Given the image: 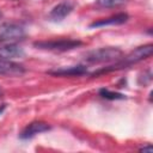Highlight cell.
<instances>
[{"label": "cell", "mask_w": 153, "mask_h": 153, "mask_svg": "<svg viewBox=\"0 0 153 153\" xmlns=\"http://www.w3.org/2000/svg\"><path fill=\"white\" fill-rule=\"evenodd\" d=\"M123 56V53L118 48H100L92 50L86 54L85 59L86 61L91 63H103V62H111V61H118Z\"/></svg>", "instance_id": "1"}, {"label": "cell", "mask_w": 153, "mask_h": 153, "mask_svg": "<svg viewBox=\"0 0 153 153\" xmlns=\"http://www.w3.org/2000/svg\"><path fill=\"white\" fill-rule=\"evenodd\" d=\"M33 45L38 49L50 50V51H67L81 45L80 41L75 39H53V41H38Z\"/></svg>", "instance_id": "2"}, {"label": "cell", "mask_w": 153, "mask_h": 153, "mask_svg": "<svg viewBox=\"0 0 153 153\" xmlns=\"http://www.w3.org/2000/svg\"><path fill=\"white\" fill-rule=\"evenodd\" d=\"M25 36L24 29L14 23H2L0 25V41L12 42L22 39Z\"/></svg>", "instance_id": "3"}, {"label": "cell", "mask_w": 153, "mask_h": 153, "mask_svg": "<svg viewBox=\"0 0 153 153\" xmlns=\"http://www.w3.org/2000/svg\"><path fill=\"white\" fill-rule=\"evenodd\" d=\"M24 72H25V68L22 65L16 63V62L10 61V60L0 59V75L18 76V75L24 74Z\"/></svg>", "instance_id": "4"}, {"label": "cell", "mask_w": 153, "mask_h": 153, "mask_svg": "<svg viewBox=\"0 0 153 153\" xmlns=\"http://www.w3.org/2000/svg\"><path fill=\"white\" fill-rule=\"evenodd\" d=\"M50 129V126L45 122H41V121H36V122H31L30 124H27L25 127V129L22 131L20 137L22 139H30L33 137L35 135L43 133V131H48Z\"/></svg>", "instance_id": "5"}, {"label": "cell", "mask_w": 153, "mask_h": 153, "mask_svg": "<svg viewBox=\"0 0 153 153\" xmlns=\"http://www.w3.org/2000/svg\"><path fill=\"white\" fill-rule=\"evenodd\" d=\"M87 72V68L85 66H72V67H63V68H57L53 71H48L47 73L50 75L55 76H72V75H82Z\"/></svg>", "instance_id": "6"}, {"label": "cell", "mask_w": 153, "mask_h": 153, "mask_svg": "<svg viewBox=\"0 0 153 153\" xmlns=\"http://www.w3.org/2000/svg\"><path fill=\"white\" fill-rule=\"evenodd\" d=\"M22 56H24L23 48H20L16 43H8L0 47V59L11 60V59L22 57Z\"/></svg>", "instance_id": "7"}, {"label": "cell", "mask_w": 153, "mask_h": 153, "mask_svg": "<svg viewBox=\"0 0 153 153\" xmlns=\"http://www.w3.org/2000/svg\"><path fill=\"white\" fill-rule=\"evenodd\" d=\"M127 19H128L127 13H118L112 17H109V18H105L102 20H97V22L92 23L90 25V27H99V26H105V25H120V24L126 23Z\"/></svg>", "instance_id": "8"}, {"label": "cell", "mask_w": 153, "mask_h": 153, "mask_svg": "<svg viewBox=\"0 0 153 153\" xmlns=\"http://www.w3.org/2000/svg\"><path fill=\"white\" fill-rule=\"evenodd\" d=\"M72 11V6L67 2H62V4H59L56 5L49 13V18L54 22H60L66 16H68Z\"/></svg>", "instance_id": "9"}, {"label": "cell", "mask_w": 153, "mask_h": 153, "mask_svg": "<svg viewBox=\"0 0 153 153\" xmlns=\"http://www.w3.org/2000/svg\"><path fill=\"white\" fill-rule=\"evenodd\" d=\"M99 94L105 98V99H110V100H117V99H124L126 96L122 94V93H118V92H112V91H109L106 88H102L99 90Z\"/></svg>", "instance_id": "10"}, {"label": "cell", "mask_w": 153, "mask_h": 153, "mask_svg": "<svg viewBox=\"0 0 153 153\" xmlns=\"http://www.w3.org/2000/svg\"><path fill=\"white\" fill-rule=\"evenodd\" d=\"M126 0H97V4L102 7H116L124 4Z\"/></svg>", "instance_id": "11"}, {"label": "cell", "mask_w": 153, "mask_h": 153, "mask_svg": "<svg viewBox=\"0 0 153 153\" xmlns=\"http://www.w3.org/2000/svg\"><path fill=\"white\" fill-rule=\"evenodd\" d=\"M140 151H141V152H152V151H153V148H152V146H151V145H148V146H145V147L140 148Z\"/></svg>", "instance_id": "12"}, {"label": "cell", "mask_w": 153, "mask_h": 153, "mask_svg": "<svg viewBox=\"0 0 153 153\" xmlns=\"http://www.w3.org/2000/svg\"><path fill=\"white\" fill-rule=\"evenodd\" d=\"M5 108H6V105H5V104H4V105H1V106H0V115H1V114H2V112H4V110H5Z\"/></svg>", "instance_id": "13"}, {"label": "cell", "mask_w": 153, "mask_h": 153, "mask_svg": "<svg viewBox=\"0 0 153 153\" xmlns=\"http://www.w3.org/2000/svg\"><path fill=\"white\" fill-rule=\"evenodd\" d=\"M1 17H2V13H1V11H0V19H1Z\"/></svg>", "instance_id": "14"}, {"label": "cell", "mask_w": 153, "mask_h": 153, "mask_svg": "<svg viewBox=\"0 0 153 153\" xmlns=\"http://www.w3.org/2000/svg\"><path fill=\"white\" fill-rule=\"evenodd\" d=\"M1 94H2V91H1V88H0V97H1Z\"/></svg>", "instance_id": "15"}]
</instances>
